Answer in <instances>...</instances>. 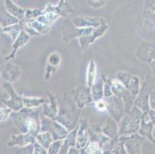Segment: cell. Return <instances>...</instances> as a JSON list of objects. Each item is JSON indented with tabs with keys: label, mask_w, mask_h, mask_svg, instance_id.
<instances>
[{
	"label": "cell",
	"mask_w": 155,
	"mask_h": 154,
	"mask_svg": "<svg viewBox=\"0 0 155 154\" xmlns=\"http://www.w3.org/2000/svg\"><path fill=\"white\" fill-rule=\"evenodd\" d=\"M73 21L76 27L78 29L98 28L104 24H106L104 19L91 17H75L73 19Z\"/></svg>",
	"instance_id": "9"
},
{
	"label": "cell",
	"mask_w": 155,
	"mask_h": 154,
	"mask_svg": "<svg viewBox=\"0 0 155 154\" xmlns=\"http://www.w3.org/2000/svg\"><path fill=\"white\" fill-rule=\"evenodd\" d=\"M150 11H151V14L153 15H155V5H153L150 8Z\"/></svg>",
	"instance_id": "36"
},
{
	"label": "cell",
	"mask_w": 155,
	"mask_h": 154,
	"mask_svg": "<svg viewBox=\"0 0 155 154\" xmlns=\"http://www.w3.org/2000/svg\"><path fill=\"white\" fill-rule=\"evenodd\" d=\"M108 29V25L107 24H104L98 28H95L94 29V31L92 32V33H91L89 36H85V37L80 38L79 40H80V46H81V49H86L90 44H91L92 42H94L95 41V39L97 38L100 37V36H103L104 32Z\"/></svg>",
	"instance_id": "11"
},
{
	"label": "cell",
	"mask_w": 155,
	"mask_h": 154,
	"mask_svg": "<svg viewBox=\"0 0 155 154\" xmlns=\"http://www.w3.org/2000/svg\"><path fill=\"white\" fill-rule=\"evenodd\" d=\"M1 32H2V28L0 26V33H1Z\"/></svg>",
	"instance_id": "37"
},
{
	"label": "cell",
	"mask_w": 155,
	"mask_h": 154,
	"mask_svg": "<svg viewBox=\"0 0 155 154\" xmlns=\"http://www.w3.org/2000/svg\"><path fill=\"white\" fill-rule=\"evenodd\" d=\"M60 63V56L58 53H54L50 55L48 59V65L57 68Z\"/></svg>",
	"instance_id": "27"
},
{
	"label": "cell",
	"mask_w": 155,
	"mask_h": 154,
	"mask_svg": "<svg viewBox=\"0 0 155 154\" xmlns=\"http://www.w3.org/2000/svg\"><path fill=\"white\" fill-rule=\"evenodd\" d=\"M136 56L147 63H150L155 60V42H143L139 45L136 50Z\"/></svg>",
	"instance_id": "6"
},
{
	"label": "cell",
	"mask_w": 155,
	"mask_h": 154,
	"mask_svg": "<svg viewBox=\"0 0 155 154\" xmlns=\"http://www.w3.org/2000/svg\"><path fill=\"white\" fill-rule=\"evenodd\" d=\"M102 132L108 138L116 139L118 136V127L116 123L111 118H108L105 125L102 128Z\"/></svg>",
	"instance_id": "16"
},
{
	"label": "cell",
	"mask_w": 155,
	"mask_h": 154,
	"mask_svg": "<svg viewBox=\"0 0 155 154\" xmlns=\"http://www.w3.org/2000/svg\"><path fill=\"white\" fill-rule=\"evenodd\" d=\"M145 140V137L141 136L132 135L130 137L125 138V139H120L127 149L128 154H141V145Z\"/></svg>",
	"instance_id": "7"
},
{
	"label": "cell",
	"mask_w": 155,
	"mask_h": 154,
	"mask_svg": "<svg viewBox=\"0 0 155 154\" xmlns=\"http://www.w3.org/2000/svg\"><path fill=\"white\" fill-rule=\"evenodd\" d=\"M0 79H1V69H0Z\"/></svg>",
	"instance_id": "38"
},
{
	"label": "cell",
	"mask_w": 155,
	"mask_h": 154,
	"mask_svg": "<svg viewBox=\"0 0 155 154\" xmlns=\"http://www.w3.org/2000/svg\"><path fill=\"white\" fill-rule=\"evenodd\" d=\"M11 113H12V110L5 106L2 103V105L0 106V122H4L6 120Z\"/></svg>",
	"instance_id": "26"
},
{
	"label": "cell",
	"mask_w": 155,
	"mask_h": 154,
	"mask_svg": "<svg viewBox=\"0 0 155 154\" xmlns=\"http://www.w3.org/2000/svg\"><path fill=\"white\" fill-rule=\"evenodd\" d=\"M20 76V68L15 64L7 63L1 69V78L7 83H15L19 80Z\"/></svg>",
	"instance_id": "8"
},
{
	"label": "cell",
	"mask_w": 155,
	"mask_h": 154,
	"mask_svg": "<svg viewBox=\"0 0 155 154\" xmlns=\"http://www.w3.org/2000/svg\"><path fill=\"white\" fill-rule=\"evenodd\" d=\"M105 101L107 103V109L111 116H113L114 120L116 121L120 120L124 109L122 99L117 96H112L109 98H107V100Z\"/></svg>",
	"instance_id": "4"
},
{
	"label": "cell",
	"mask_w": 155,
	"mask_h": 154,
	"mask_svg": "<svg viewBox=\"0 0 155 154\" xmlns=\"http://www.w3.org/2000/svg\"><path fill=\"white\" fill-rule=\"evenodd\" d=\"M149 104L150 110H155V90L150 93L149 98Z\"/></svg>",
	"instance_id": "32"
},
{
	"label": "cell",
	"mask_w": 155,
	"mask_h": 154,
	"mask_svg": "<svg viewBox=\"0 0 155 154\" xmlns=\"http://www.w3.org/2000/svg\"><path fill=\"white\" fill-rule=\"evenodd\" d=\"M36 139H37L38 143L43 147H44L45 149H48V148L50 147L53 140L50 133H39L36 136Z\"/></svg>",
	"instance_id": "22"
},
{
	"label": "cell",
	"mask_w": 155,
	"mask_h": 154,
	"mask_svg": "<svg viewBox=\"0 0 155 154\" xmlns=\"http://www.w3.org/2000/svg\"><path fill=\"white\" fill-rule=\"evenodd\" d=\"M46 100L44 99L30 98V97H22V103L24 106L28 109L36 108L39 106L41 104L45 103Z\"/></svg>",
	"instance_id": "20"
},
{
	"label": "cell",
	"mask_w": 155,
	"mask_h": 154,
	"mask_svg": "<svg viewBox=\"0 0 155 154\" xmlns=\"http://www.w3.org/2000/svg\"><path fill=\"white\" fill-rule=\"evenodd\" d=\"M103 82H98L96 84L92 86V90H91V93H92V97L93 100L97 101L100 100H102L103 93H104V88H103Z\"/></svg>",
	"instance_id": "23"
},
{
	"label": "cell",
	"mask_w": 155,
	"mask_h": 154,
	"mask_svg": "<svg viewBox=\"0 0 155 154\" xmlns=\"http://www.w3.org/2000/svg\"><path fill=\"white\" fill-rule=\"evenodd\" d=\"M87 3L91 5V7L94 8H99L101 7H103L107 2L106 1H87Z\"/></svg>",
	"instance_id": "29"
},
{
	"label": "cell",
	"mask_w": 155,
	"mask_h": 154,
	"mask_svg": "<svg viewBox=\"0 0 155 154\" xmlns=\"http://www.w3.org/2000/svg\"><path fill=\"white\" fill-rule=\"evenodd\" d=\"M148 113L150 115V120H151L153 126H155V110H150L148 111Z\"/></svg>",
	"instance_id": "33"
},
{
	"label": "cell",
	"mask_w": 155,
	"mask_h": 154,
	"mask_svg": "<svg viewBox=\"0 0 155 154\" xmlns=\"http://www.w3.org/2000/svg\"><path fill=\"white\" fill-rule=\"evenodd\" d=\"M34 136L29 133H20L19 135L12 136L7 143L8 146H25L34 143Z\"/></svg>",
	"instance_id": "12"
},
{
	"label": "cell",
	"mask_w": 155,
	"mask_h": 154,
	"mask_svg": "<svg viewBox=\"0 0 155 154\" xmlns=\"http://www.w3.org/2000/svg\"><path fill=\"white\" fill-rule=\"evenodd\" d=\"M150 68L153 70V73L155 74V60H153V61H152L150 63Z\"/></svg>",
	"instance_id": "35"
},
{
	"label": "cell",
	"mask_w": 155,
	"mask_h": 154,
	"mask_svg": "<svg viewBox=\"0 0 155 154\" xmlns=\"http://www.w3.org/2000/svg\"><path fill=\"white\" fill-rule=\"evenodd\" d=\"M23 25L24 22L23 20H22L19 23L10 25V26H8V27L3 28L2 29V32L7 34V35H9L12 38V41L14 42L18 38L21 31L23 30Z\"/></svg>",
	"instance_id": "18"
},
{
	"label": "cell",
	"mask_w": 155,
	"mask_h": 154,
	"mask_svg": "<svg viewBox=\"0 0 155 154\" xmlns=\"http://www.w3.org/2000/svg\"><path fill=\"white\" fill-rule=\"evenodd\" d=\"M73 97L78 108L81 109L86 105L93 103V97L89 87L80 86L73 91Z\"/></svg>",
	"instance_id": "5"
},
{
	"label": "cell",
	"mask_w": 155,
	"mask_h": 154,
	"mask_svg": "<svg viewBox=\"0 0 155 154\" xmlns=\"http://www.w3.org/2000/svg\"><path fill=\"white\" fill-rule=\"evenodd\" d=\"M129 91L133 97H137L140 91V80L138 76H133L130 80V83L129 85Z\"/></svg>",
	"instance_id": "24"
},
{
	"label": "cell",
	"mask_w": 155,
	"mask_h": 154,
	"mask_svg": "<svg viewBox=\"0 0 155 154\" xmlns=\"http://www.w3.org/2000/svg\"><path fill=\"white\" fill-rule=\"evenodd\" d=\"M5 9L8 13L15 17V19H19V21H22L25 18L26 9L19 7L10 0L5 1Z\"/></svg>",
	"instance_id": "15"
},
{
	"label": "cell",
	"mask_w": 155,
	"mask_h": 154,
	"mask_svg": "<svg viewBox=\"0 0 155 154\" xmlns=\"http://www.w3.org/2000/svg\"><path fill=\"white\" fill-rule=\"evenodd\" d=\"M96 64L94 60L91 59L90 61L88 66V70H87V87L90 88L94 85V82L96 78Z\"/></svg>",
	"instance_id": "21"
},
{
	"label": "cell",
	"mask_w": 155,
	"mask_h": 154,
	"mask_svg": "<svg viewBox=\"0 0 155 154\" xmlns=\"http://www.w3.org/2000/svg\"><path fill=\"white\" fill-rule=\"evenodd\" d=\"M153 124L150 120L148 112L143 113L141 122H140V129L138 131L139 134L143 137H147L151 142H154V138L153 136Z\"/></svg>",
	"instance_id": "10"
},
{
	"label": "cell",
	"mask_w": 155,
	"mask_h": 154,
	"mask_svg": "<svg viewBox=\"0 0 155 154\" xmlns=\"http://www.w3.org/2000/svg\"><path fill=\"white\" fill-rule=\"evenodd\" d=\"M19 22V19H15V17L12 16L10 14L8 13L5 8L0 12V26L2 29L10 26V25H15V24H17Z\"/></svg>",
	"instance_id": "19"
},
{
	"label": "cell",
	"mask_w": 155,
	"mask_h": 154,
	"mask_svg": "<svg viewBox=\"0 0 155 154\" xmlns=\"http://www.w3.org/2000/svg\"><path fill=\"white\" fill-rule=\"evenodd\" d=\"M96 106L100 111H104V110H107V103H106L105 100H100L95 103Z\"/></svg>",
	"instance_id": "31"
},
{
	"label": "cell",
	"mask_w": 155,
	"mask_h": 154,
	"mask_svg": "<svg viewBox=\"0 0 155 154\" xmlns=\"http://www.w3.org/2000/svg\"><path fill=\"white\" fill-rule=\"evenodd\" d=\"M43 12L39 9H36V8H28L26 10V14H25V20H26V22H30L35 21V19H37L38 17H39Z\"/></svg>",
	"instance_id": "25"
},
{
	"label": "cell",
	"mask_w": 155,
	"mask_h": 154,
	"mask_svg": "<svg viewBox=\"0 0 155 154\" xmlns=\"http://www.w3.org/2000/svg\"><path fill=\"white\" fill-rule=\"evenodd\" d=\"M2 87L5 90L9 95V99L8 100H5L3 102L4 105L12 110V111L19 112L23 108L24 105L22 103V97H20L17 93H15L14 88L12 87V83L5 82L2 85Z\"/></svg>",
	"instance_id": "3"
},
{
	"label": "cell",
	"mask_w": 155,
	"mask_h": 154,
	"mask_svg": "<svg viewBox=\"0 0 155 154\" xmlns=\"http://www.w3.org/2000/svg\"><path fill=\"white\" fill-rule=\"evenodd\" d=\"M34 154H48L47 150L39 143L35 144L34 147Z\"/></svg>",
	"instance_id": "30"
},
{
	"label": "cell",
	"mask_w": 155,
	"mask_h": 154,
	"mask_svg": "<svg viewBox=\"0 0 155 154\" xmlns=\"http://www.w3.org/2000/svg\"><path fill=\"white\" fill-rule=\"evenodd\" d=\"M14 124L16 126L21 133H29L37 136L39 131V120L36 113L31 109L22 108L19 113H13Z\"/></svg>",
	"instance_id": "1"
},
{
	"label": "cell",
	"mask_w": 155,
	"mask_h": 154,
	"mask_svg": "<svg viewBox=\"0 0 155 154\" xmlns=\"http://www.w3.org/2000/svg\"><path fill=\"white\" fill-rule=\"evenodd\" d=\"M87 123L86 121L83 120L80 124V130L77 132V149H82L84 146H86L87 143Z\"/></svg>",
	"instance_id": "17"
},
{
	"label": "cell",
	"mask_w": 155,
	"mask_h": 154,
	"mask_svg": "<svg viewBox=\"0 0 155 154\" xmlns=\"http://www.w3.org/2000/svg\"><path fill=\"white\" fill-rule=\"evenodd\" d=\"M112 151L114 154H127L125 152L124 145L122 142H120L119 143L114 145L112 148Z\"/></svg>",
	"instance_id": "28"
},
{
	"label": "cell",
	"mask_w": 155,
	"mask_h": 154,
	"mask_svg": "<svg viewBox=\"0 0 155 154\" xmlns=\"http://www.w3.org/2000/svg\"><path fill=\"white\" fill-rule=\"evenodd\" d=\"M68 154H78V152H77V149H75L74 147H73V148H70Z\"/></svg>",
	"instance_id": "34"
},
{
	"label": "cell",
	"mask_w": 155,
	"mask_h": 154,
	"mask_svg": "<svg viewBox=\"0 0 155 154\" xmlns=\"http://www.w3.org/2000/svg\"><path fill=\"white\" fill-rule=\"evenodd\" d=\"M149 98H150V95L147 92V87L144 84L142 89H140L137 98H136V100H135V106L138 107L142 112H148L150 110Z\"/></svg>",
	"instance_id": "13"
},
{
	"label": "cell",
	"mask_w": 155,
	"mask_h": 154,
	"mask_svg": "<svg viewBox=\"0 0 155 154\" xmlns=\"http://www.w3.org/2000/svg\"><path fill=\"white\" fill-rule=\"evenodd\" d=\"M143 112L137 106H134L129 115L122 120L118 136L124 134H134L139 131Z\"/></svg>",
	"instance_id": "2"
},
{
	"label": "cell",
	"mask_w": 155,
	"mask_h": 154,
	"mask_svg": "<svg viewBox=\"0 0 155 154\" xmlns=\"http://www.w3.org/2000/svg\"><path fill=\"white\" fill-rule=\"evenodd\" d=\"M29 38H30V36L29 34L26 32L25 30H22L21 32L19 33V36L15 41L13 42V45L12 46V49H11L10 54L8 56L5 57V60H10V59H13L15 56V54H16V52H17L18 49L19 48L22 47L24 45H26L29 40Z\"/></svg>",
	"instance_id": "14"
}]
</instances>
